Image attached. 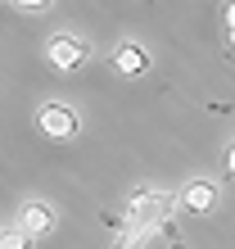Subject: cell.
Returning a JSON list of instances; mask_svg holds the SVG:
<instances>
[{
    "label": "cell",
    "instance_id": "7a4b0ae2",
    "mask_svg": "<svg viewBox=\"0 0 235 249\" xmlns=\"http://www.w3.org/2000/svg\"><path fill=\"white\" fill-rule=\"evenodd\" d=\"M46 59H50V68H59V72H72V68H82L86 46H82L77 36L59 32V36H50V41H46Z\"/></svg>",
    "mask_w": 235,
    "mask_h": 249
},
{
    "label": "cell",
    "instance_id": "30bf717a",
    "mask_svg": "<svg viewBox=\"0 0 235 249\" xmlns=\"http://www.w3.org/2000/svg\"><path fill=\"white\" fill-rule=\"evenodd\" d=\"M226 172L235 177V141H231V150H226Z\"/></svg>",
    "mask_w": 235,
    "mask_h": 249
},
{
    "label": "cell",
    "instance_id": "8992f818",
    "mask_svg": "<svg viewBox=\"0 0 235 249\" xmlns=\"http://www.w3.org/2000/svg\"><path fill=\"white\" fill-rule=\"evenodd\" d=\"M213 204H217V186L213 181H190L181 190V209L185 213H208Z\"/></svg>",
    "mask_w": 235,
    "mask_h": 249
},
{
    "label": "cell",
    "instance_id": "6da1fadb",
    "mask_svg": "<svg viewBox=\"0 0 235 249\" xmlns=\"http://www.w3.org/2000/svg\"><path fill=\"white\" fill-rule=\"evenodd\" d=\"M168 217H172V199H163L158 190H136L131 204H127V227L131 231H145V227H158V231H163Z\"/></svg>",
    "mask_w": 235,
    "mask_h": 249
},
{
    "label": "cell",
    "instance_id": "277c9868",
    "mask_svg": "<svg viewBox=\"0 0 235 249\" xmlns=\"http://www.w3.org/2000/svg\"><path fill=\"white\" fill-rule=\"evenodd\" d=\"M18 231H27V236H50L54 231V209L50 204H23V213H18Z\"/></svg>",
    "mask_w": 235,
    "mask_h": 249
},
{
    "label": "cell",
    "instance_id": "5b68a950",
    "mask_svg": "<svg viewBox=\"0 0 235 249\" xmlns=\"http://www.w3.org/2000/svg\"><path fill=\"white\" fill-rule=\"evenodd\" d=\"M113 64L122 77H140V72H150V54H145V46H136V41H122V46L113 50Z\"/></svg>",
    "mask_w": 235,
    "mask_h": 249
},
{
    "label": "cell",
    "instance_id": "9c48e42d",
    "mask_svg": "<svg viewBox=\"0 0 235 249\" xmlns=\"http://www.w3.org/2000/svg\"><path fill=\"white\" fill-rule=\"evenodd\" d=\"M118 249H140V231H122V236H118Z\"/></svg>",
    "mask_w": 235,
    "mask_h": 249
},
{
    "label": "cell",
    "instance_id": "3957f363",
    "mask_svg": "<svg viewBox=\"0 0 235 249\" xmlns=\"http://www.w3.org/2000/svg\"><path fill=\"white\" fill-rule=\"evenodd\" d=\"M36 123H41V131L46 136H54V141H68V136H77V127H82V118L72 109H64V105H46L36 113Z\"/></svg>",
    "mask_w": 235,
    "mask_h": 249
},
{
    "label": "cell",
    "instance_id": "52a82bcc",
    "mask_svg": "<svg viewBox=\"0 0 235 249\" xmlns=\"http://www.w3.org/2000/svg\"><path fill=\"white\" fill-rule=\"evenodd\" d=\"M0 249H32V236L18 227H9V231H0Z\"/></svg>",
    "mask_w": 235,
    "mask_h": 249
},
{
    "label": "cell",
    "instance_id": "ba28073f",
    "mask_svg": "<svg viewBox=\"0 0 235 249\" xmlns=\"http://www.w3.org/2000/svg\"><path fill=\"white\" fill-rule=\"evenodd\" d=\"M14 9H23V14H46V5L50 0H9Z\"/></svg>",
    "mask_w": 235,
    "mask_h": 249
}]
</instances>
